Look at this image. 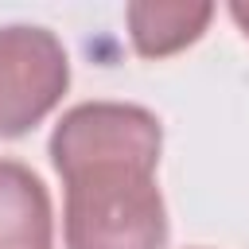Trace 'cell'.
Wrapping results in <instances>:
<instances>
[{
  "label": "cell",
  "instance_id": "obj_4",
  "mask_svg": "<svg viewBox=\"0 0 249 249\" xmlns=\"http://www.w3.org/2000/svg\"><path fill=\"white\" fill-rule=\"evenodd\" d=\"M214 19V4H163V0H132L124 8L128 39L140 58H167L183 47L198 43L206 23Z\"/></svg>",
  "mask_w": 249,
  "mask_h": 249
},
{
  "label": "cell",
  "instance_id": "obj_2",
  "mask_svg": "<svg viewBox=\"0 0 249 249\" xmlns=\"http://www.w3.org/2000/svg\"><path fill=\"white\" fill-rule=\"evenodd\" d=\"M70 89V54L43 23L0 27V136H27Z\"/></svg>",
  "mask_w": 249,
  "mask_h": 249
},
{
  "label": "cell",
  "instance_id": "obj_3",
  "mask_svg": "<svg viewBox=\"0 0 249 249\" xmlns=\"http://www.w3.org/2000/svg\"><path fill=\"white\" fill-rule=\"evenodd\" d=\"M51 191L27 163L0 156V249H51Z\"/></svg>",
  "mask_w": 249,
  "mask_h": 249
},
{
  "label": "cell",
  "instance_id": "obj_5",
  "mask_svg": "<svg viewBox=\"0 0 249 249\" xmlns=\"http://www.w3.org/2000/svg\"><path fill=\"white\" fill-rule=\"evenodd\" d=\"M230 19H233V23L241 27V35L249 39V0H233V4H230Z\"/></svg>",
  "mask_w": 249,
  "mask_h": 249
},
{
  "label": "cell",
  "instance_id": "obj_1",
  "mask_svg": "<svg viewBox=\"0 0 249 249\" xmlns=\"http://www.w3.org/2000/svg\"><path fill=\"white\" fill-rule=\"evenodd\" d=\"M163 124L132 101H78L51 128L47 156L62 175L66 249H163L167 202L156 183Z\"/></svg>",
  "mask_w": 249,
  "mask_h": 249
}]
</instances>
